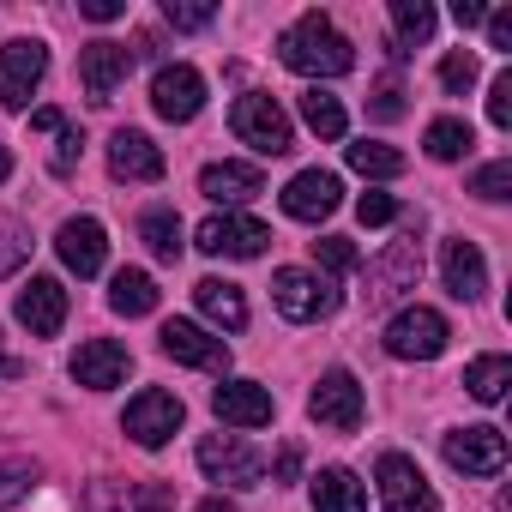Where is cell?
Listing matches in <instances>:
<instances>
[{
    "mask_svg": "<svg viewBox=\"0 0 512 512\" xmlns=\"http://www.w3.org/2000/svg\"><path fill=\"white\" fill-rule=\"evenodd\" d=\"M446 314H434V308H404V314H392V326H386V350L398 356V362H434L440 350H446Z\"/></svg>",
    "mask_w": 512,
    "mask_h": 512,
    "instance_id": "obj_8",
    "label": "cell"
},
{
    "mask_svg": "<svg viewBox=\"0 0 512 512\" xmlns=\"http://www.w3.org/2000/svg\"><path fill=\"white\" fill-rule=\"evenodd\" d=\"M163 356L181 362V368H211V374L229 368V344L211 338V332L193 326V320H169V326H163Z\"/></svg>",
    "mask_w": 512,
    "mask_h": 512,
    "instance_id": "obj_19",
    "label": "cell"
},
{
    "mask_svg": "<svg viewBox=\"0 0 512 512\" xmlns=\"http://www.w3.org/2000/svg\"><path fill=\"white\" fill-rule=\"evenodd\" d=\"M482 25H488V43L494 49H512V13H488Z\"/></svg>",
    "mask_w": 512,
    "mask_h": 512,
    "instance_id": "obj_45",
    "label": "cell"
},
{
    "mask_svg": "<svg viewBox=\"0 0 512 512\" xmlns=\"http://www.w3.org/2000/svg\"><path fill=\"white\" fill-rule=\"evenodd\" d=\"M181 422H187V410H181V398H175V392H163V386H145V392L127 404V416H121V428L133 434V446H145V452L169 446Z\"/></svg>",
    "mask_w": 512,
    "mask_h": 512,
    "instance_id": "obj_6",
    "label": "cell"
},
{
    "mask_svg": "<svg viewBox=\"0 0 512 512\" xmlns=\"http://www.w3.org/2000/svg\"><path fill=\"white\" fill-rule=\"evenodd\" d=\"M308 416L320 428H338V434H356L362 428V380L350 368H326L320 386L308 392Z\"/></svg>",
    "mask_w": 512,
    "mask_h": 512,
    "instance_id": "obj_9",
    "label": "cell"
},
{
    "mask_svg": "<svg viewBox=\"0 0 512 512\" xmlns=\"http://www.w3.org/2000/svg\"><path fill=\"white\" fill-rule=\"evenodd\" d=\"M344 205V181L332 175V169H302L290 187H284V211L296 217V223H320V217H332Z\"/></svg>",
    "mask_w": 512,
    "mask_h": 512,
    "instance_id": "obj_17",
    "label": "cell"
},
{
    "mask_svg": "<svg viewBox=\"0 0 512 512\" xmlns=\"http://www.w3.org/2000/svg\"><path fill=\"white\" fill-rule=\"evenodd\" d=\"M374 482H380L386 512H440V500H434L428 476H422V470H416V458H404V452H386V458L374 464Z\"/></svg>",
    "mask_w": 512,
    "mask_h": 512,
    "instance_id": "obj_11",
    "label": "cell"
},
{
    "mask_svg": "<svg viewBox=\"0 0 512 512\" xmlns=\"http://www.w3.org/2000/svg\"><path fill=\"white\" fill-rule=\"evenodd\" d=\"M13 314H19V326H25L31 338H55V332L67 326V290H61V278H31V284L19 290Z\"/></svg>",
    "mask_w": 512,
    "mask_h": 512,
    "instance_id": "obj_18",
    "label": "cell"
},
{
    "mask_svg": "<svg viewBox=\"0 0 512 512\" xmlns=\"http://www.w3.org/2000/svg\"><path fill=\"white\" fill-rule=\"evenodd\" d=\"M296 470H302V452L284 446V452H278V482H296Z\"/></svg>",
    "mask_w": 512,
    "mask_h": 512,
    "instance_id": "obj_47",
    "label": "cell"
},
{
    "mask_svg": "<svg viewBox=\"0 0 512 512\" xmlns=\"http://www.w3.org/2000/svg\"><path fill=\"white\" fill-rule=\"evenodd\" d=\"M25 260H31V223L0 211V278H13Z\"/></svg>",
    "mask_w": 512,
    "mask_h": 512,
    "instance_id": "obj_34",
    "label": "cell"
},
{
    "mask_svg": "<svg viewBox=\"0 0 512 512\" xmlns=\"http://www.w3.org/2000/svg\"><path fill=\"white\" fill-rule=\"evenodd\" d=\"M344 157H350V169L368 175V181H392V175H404V151H392V145H380V139H362V145H350Z\"/></svg>",
    "mask_w": 512,
    "mask_h": 512,
    "instance_id": "obj_32",
    "label": "cell"
},
{
    "mask_svg": "<svg viewBox=\"0 0 512 512\" xmlns=\"http://www.w3.org/2000/svg\"><path fill=\"white\" fill-rule=\"evenodd\" d=\"M37 482H43V470L31 458H7V464H0V512H13Z\"/></svg>",
    "mask_w": 512,
    "mask_h": 512,
    "instance_id": "obj_35",
    "label": "cell"
},
{
    "mask_svg": "<svg viewBox=\"0 0 512 512\" xmlns=\"http://www.w3.org/2000/svg\"><path fill=\"white\" fill-rule=\"evenodd\" d=\"M193 458H199V470L211 482H229V488H260L266 482V458L247 440H235V434H205Z\"/></svg>",
    "mask_w": 512,
    "mask_h": 512,
    "instance_id": "obj_5",
    "label": "cell"
},
{
    "mask_svg": "<svg viewBox=\"0 0 512 512\" xmlns=\"http://www.w3.org/2000/svg\"><path fill=\"white\" fill-rule=\"evenodd\" d=\"M109 308H115V314H127V320L151 314V308H157V278H151V272H139V266L115 272V284H109Z\"/></svg>",
    "mask_w": 512,
    "mask_h": 512,
    "instance_id": "obj_28",
    "label": "cell"
},
{
    "mask_svg": "<svg viewBox=\"0 0 512 512\" xmlns=\"http://www.w3.org/2000/svg\"><path fill=\"white\" fill-rule=\"evenodd\" d=\"M452 19H458V31H476V25L488 19V7H482V0H458V7H452Z\"/></svg>",
    "mask_w": 512,
    "mask_h": 512,
    "instance_id": "obj_46",
    "label": "cell"
},
{
    "mask_svg": "<svg viewBox=\"0 0 512 512\" xmlns=\"http://www.w3.org/2000/svg\"><path fill=\"white\" fill-rule=\"evenodd\" d=\"M193 302H199V314H205L211 326H223V332H241V326H247V296H241L235 284H223V278L193 284Z\"/></svg>",
    "mask_w": 512,
    "mask_h": 512,
    "instance_id": "obj_26",
    "label": "cell"
},
{
    "mask_svg": "<svg viewBox=\"0 0 512 512\" xmlns=\"http://www.w3.org/2000/svg\"><path fill=\"white\" fill-rule=\"evenodd\" d=\"M229 127H235L241 145H253L260 157H284V151H296V127H290V115L278 109V97H266V91L235 97Z\"/></svg>",
    "mask_w": 512,
    "mask_h": 512,
    "instance_id": "obj_2",
    "label": "cell"
},
{
    "mask_svg": "<svg viewBox=\"0 0 512 512\" xmlns=\"http://www.w3.org/2000/svg\"><path fill=\"white\" fill-rule=\"evenodd\" d=\"M127 368H133V356H127V344H115V338H85V344L73 350V380H79L85 392L121 386Z\"/></svg>",
    "mask_w": 512,
    "mask_h": 512,
    "instance_id": "obj_20",
    "label": "cell"
},
{
    "mask_svg": "<svg viewBox=\"0 0 512 512\" xmlns=\"http://www.w3.org/2000/svg\"><path fill=\"white\" fill-rule=\"evenodd\" d=\"M199 193H205L211 205L235 211V205H247V199L266 193V175L253 169V163H205V169H199Z\"/></svg>",
    "mask_w": 512,
    "mask_h": 512,
    "instance_id": "obj_22",
    "label": "cell"
},
{
    "mask_svg": "<svg viewBox=\"0 0 512 512\" xmlns=\"http://www.w3.org/2000/svg\"><path fill=\"white\" fill-rule=\"evenodd\" d=\"M488 121H494V127H512V73H500V79L488 85Z\"/></svg>",
    "mask_w": 512,
    "mask_h": 512,
    "instance_id": "obj_43",
    "label": "cell"
},
{
    "mask_svg": "<svg viewBox=\"0 0 512 512\" xmlns=\"http://www.w3.org/2000/svg\"><path fill=\"white\" fill-rule=\"evenodd\" d=\"M470 193H476V199H488V205L512 199V163H506V157H500V163H482V169L470 175Z\"/></svg>",
    "mask_w": 512,
    "mask_h": 512,
    "instance_id": "obj_37",
    "label": "cell"
},
{
    "mask_svg": "<svg viewBox=\"0 0 512 512\" xmlns=\"http://www.w3.org/2000/svg\"><path fill=\"white\" fill-rule=\"evenodd\" d=\"M440 85H446L452 97H464V91L476 85V55H470V49H452V55L440 61Z\"/></svg>",
    "mask_w": 512,
    "mask_h": 512,
    "instance_id": "obj_39",
    "label": "cell"
},
{
    "mask_svg": "<svg viewBox=\"0 0 512 512\" xmlns=\"http://www.w3.org/2000/svg\"><path fill=\"white\" fill-rule=\"evenodd\" d=\"M302 121L320 133V139H344V103L332 97V91H302Z\"/></svg>",
    "mask_w": 512,
    "mask_h": 512,
    "instance_id": "obj_33",
    "label": "cell"
},
{
    "mask_svg": "<svg viewBox=\"0 0 512 512\" xmlns=\"http://www.w3.org/2000/svg\"><path fill=\"white\" fill-rule=\"evenodd\" d=\"M356 217H362L368 229H380V223L398 217V199H392V193H362V199H356Z\"/></svg>",
    "mask_w": 512,
    "mask_h": 512,
    "instance_id": "obj_42",
    "label": "cell"
},
{
    "mask_svg": "<svg viewBox=\"0 0 512 512\" xmlns=\"http://www.w3.org/2000/svg\"><path fill=\"white\" fill-rule=\"evenodd\" d=\"M368 115H374V121H398V115H404V85H398V79H380Z\"/></svg>",
    "mask_w": 512,
    "mask_h": 512,
    "instance_id": "obj_41",
    "label": "cell"
},
{
    "mask_svg": "<svg viewBox=\"0 0 512 512\" xmlns=\"http://www.w3.org/2000/svg\"><path fill=\"white\" fill-rule=\"evenodd\" d=\"M13 374H19V362H13V356H0V380H13Z\"/></svg>",
    "mask_w": 512,
    "mask_h": 512,
    "instance_id": "obj_51",
    "label": "cell"
},
{
    "mask_svg": "<svg viewBox=\"0 0 512 512\" xmlns=\"http://www.w3.org/2000/svg\"><path fill=\"white\" fill-rule=\"evenodd\" d=\"M79 13H85L91 25H109V19H121V13H127V0H79Z\"/></svg>",
    "mask_w": 512,
    "mask_h": 512,
    "instance_id": "obj_44",
    "label": "cell"
},
{
    "mask_svg": "<svg viewBox=\"0 0 512 512\" xmlns=\"http://www.w3.org/2000/svg\"><path fill=\"white\" fill-rule=\"evenodd\" d=\"M470 145H476V133H470V121H458V115H440V121H428V133H422V151H428L434 163H458V157H470Z\"/></svg>",
    "mask_w": 512,
    "mask_h": 512,
    "instance_id": "obj_29",
    "label": "cell"
},
{
    "mask_svg": "<svg viewBox=\"0 0 512 512\" xmlns=\"http://www.w3.org/2000/svg\"><path fill=\"white\" fill-rule=\"evenodd\" d=\"M422 223L404 235V241H392L380 260L368 266V302H392V296H404V290H416V278H422Z\"/></svg>",
    "mask_w": 512,
    "mask_h": 512,
    "instance_id": "obj_12",
    "label": "cell"
},
{
    "mask_svg": "<svg viewBox=\"0 0 512 512\" xmlns=\"http://www.w3.org/2000/svg\"><path fill=\"white\" fill-rule=\"evenodd\" d=\"M193 512H229V500H223V494H217V500H199V506H193Z\"/></svg>",
    "mask_w": 512,
    "mask_h": 512,
    "instance_id": "obj_49",
    "label": "cell"
},
{
    "mask_svg": "<svg viewBox=\"0 0 512 512\" xmlns=\"http://www.w3.org/2000/svg\"><path fill=\"white\" fill-rule=\"evenodd\" d=\"M392 25H398V37H392V61H404L416 43L434 37V7H428V0H392Z\"/></svg>",
    "mask_w": 512,
    "mask_h": 512,
    "instance_id": "obj_27",
    "label": "cell"
},
{
    "mask_svg": "<svg viewBox=\"0 0 512 512\" xmlns=\"http://www.w3.org/2000/svg\"><path fill=\"white\" fill-rule=\"evenodd\" d=\"M151 109H157L163 121H193V115L205 109V73L187 67V61L157 67V79H151Z\"/></svg>",
    "mask_w": 512,
    "mask_h": 512,
    "instance_id": "obj_14",
    "label": "cell"
},
{
    "mask_svg": "<svg viewBox=\"0 0 512 512\" xmlns=\"http://www.w3.org/2000/svg\"><path fill=\"white\" fill-rule=\"evenodd\" d=\"M211 410L229 422V428H266L278 416V398L260 386V380H223L211 392Z\"/></svg>",
    "mask_w": 512,
    "mask_h": 512,
    "instance_id": "obj_16",
    "label": "cell"
},
{
    "mask_svg": "<svg viewBox=\"0 0 512 512\" xmlns=\"http://www.w3.org/2000/svg\"><path fill=\"white\" fill-rule=\"evenodd\" d=\"M55 253H61V266L79 272V278H97L103 260H109V235L97 217H67L61 235H55Z\"/></svg>",
    "mask_w": 512,
    "mask_h": 512,
    "instance_id": "obj_15",
    "label": "cell"
},
{
    "mask_svg": "<svg viewBox=\"0 0 512 512\" xmlns=\"http://www.w3.org/2000/svg\"><path fill=\"white\" fill-rule=\"evenodd\" d=\"M193 241H199V253H211V260H260V253L272 247V229L260 217L223 211V217H205Z\"/></svg>",
    "mask_w": 512,
    "mask_h": 512,
    "instance_id": "obj_4",
    "label": "cell"
},
{
    "mask_svg": "<svg viewBox=\"0 0 512 512\" xmlns=\"http://www.w3.org/2000/svg\"><path fill=\"white\" fill-rule=\"evenodd\" d=\"M79 151H85V133H79V127H61V133H55L49 169H55V175H73V169H79Z\"/></svg>",
    "mask_w": 512,
    "mask_h": 512,
    "instance_id": "obj_40",
    "label": "cell"
},
{
    "mask_svg": "<svg viewBox=\"0 0 512 512\" xmlns=\"http://www.w3.org/2000/svg\"><path fill=\"white\" fill-rule=\"evenodd\" d=\"M31 127H43V133H61V127H67V115H61V109H37V115H31Z\"/></svg>",
    "mask_w": 512,
    "mask_h": 512,
    "instance_id": "obj_48",
    "label": "cell"
},
{
    "mask_svg": "<svg viewBox=\"0 0 512 512\" xmlns=\"http://www.w3.org/2000/svg\"><path fill=\"white\" fill-rule=\"evenodd\" d=\"M506 386H512V362H506V356H476V362L464 368V392H470L476 404H500Z\"/></svg>",
    "mask_w": 512,
    "mask_h": 512,
    "instance_id": "obj_30",
    "label": "cell"
},
{
    "mask_svg": "<svg viewBox=\"0 0 512 512\" xmlns=\"http://www.w3.org/2000/svg\"><path fill=\"white\" fill-rule=\"evenodd\" d=\"M440 452H446V464L464 470V476H500V470H506V434L488 428V422L452 428V434L440 440Z\"/></svg>",
    "mask_w": 512,
    "mask_h": 512,
    "instance_id": "obj_10",
    "label": "cell"
},
{
    "mask_svg": "<svg viewBox=\"0 0 512 512\" xmlns=\"http://www.w3.org/2000/svg\"><path fill=\"white\" fill-rule=\"evenodd\" d=\"M314 512H368V482L344 464H326L314 476Z\"/></svg>",
    "mask_w": 512,
    "mask_h": 512,
    "instance_id": "obj_25",
    "label": "cell"
},
{
    "mask_svg": "<svg viewBox=\"0 0 512 512\" xmlns=\"http://www.w3.org/2000/svg\"><path fill=\"white\" fill-rule=\"evenodd\" d=\"M163 19L175 31H205L217 19V7H205V0H163Z\"/></svg>",
    "mask_w": 512,
    "mask_h": 512,
    "instance_id": "obj_38",
    "label": "cell"
},
{
    "mask_svg": "<svg viewBox=\"0 0 512 512\" xmlns=\"http://www.w3.org/2000/svg\"><path fill=\"white\" fill-rule=\"evenodd\" d=\"M440 278H446V296L476 302V296L488 290V260H482V247H476V241H464V235L440 241Z\"/></svg>",
    "mask_w": 512,
    "mask_h": 512,
    "instance_id": "obj_21",
    "label": "cell"
},
{
    "mask_svg": "<svg viewBox=\"0 0 512 512\" xmlns=\"http://www.w3.org/2000/svg\"><path fill=\"white\" fill-rule=\"evenodd\" d=\"M278 61L302 79H344L356 67V43L326 19V13H302L284 37H278Z\"/></svg>",
    "mask_w": 512,
    "mask_h": 512,
    "instance_id": "obj_1",
    "label": "cell"
},
{
    "mask_svg": "<svg viewBox=\"0 0 512 512\" xmlns=\"http://www.w3.org/2000/svg\"><path fill=\"white\" fill-rule=\"evenodd\" d=\"M133 73V49L127 43H115V37H97V43H85L79 49V85H85V97L91 103H109L115 97V85Z\"/></svg>",
    "mask_w": 512,
    "mask_h": 512,
    "instance_id": "obj_13",
    "label": "cell"
},
{
    "mask_svg": "<svg viewBox=\"0 0 512 512\" xmlns=\"http://www.w3.org/2000/svg\"><path fill=\"white\" fill-rule=\"evenodd\" d=\"M85 512H169V488H151V482H91L85 494Z\"/></svg>",
    "mask_w": 512,
    "mask_h": 512,
    "instance_id": "obj_24",
    "label": "cell"
},
{
    "mask_svg": "<svg viewBox=\"0 0 512 512\" xmlns=\"http://www.w3.org/2000/svg\"><path fill=\"white\" fill-rule=\"evenodd\" d=\"M43 73H49V49H43L37 37L0 43V103H7V109H31Z\"/></svg>",
    "mask_w": 512,
    "mask_h": 512,
    "instance_id": "obj_7",
    "label": "cell"
},
{
    "mask_svg": "<svg viewBox=\"0 0 512 512\" xmlns=\"http://www.w3.org/2000/svg\"><path fill=\"white\" fill-rule=\"evenodd\" d=\"M109 169L121 175V181H163V151L151 145V133H139V127H121L115 139H109Z\"/></svg>",
    "mask_w": 512,
    "mask_h": 512,
    "instance_id": "obj_23",
    "label": "cell"
},
{
    "mask_svg": "<svg viewBox=\"0 0 512 512\" xmlns=\"http://www.w3.org/2000/svg\"><path fill=\"white\" fill-rule=\"evenodd\" d=\"M314 266L338 278V272H356V266H362V253H356L350 235H320V241H314Z\"/></svg>",
    "mask_w": 512,
    "mask_h": 512,
    "instance_id": "obj_36",
    "label": "cell"
},
{
    "mask_svg": "<svg viewBox=\"0 0 512 512\" xmlns=\"http://www.w3.org/2000/svg\"><path fill=\"white\" fill-rule=\"evenodd\" d=\"M272 302H278L284 320L314 326V320H332V314H338V284L320 278V272H308V266H284V272L272 278Z\"/></svg>",
    "mask_w": 512,
    "mask_h": 512,
    "instance_id": "obj_3",
    "label": "cell"
},
{
    "mask_svg": "<svg viewBox=\"0 0 512 512\" xmlns=\"http://www.w3.org/2000/svg\"><path fill=\"white\" fill-rule=\"evenodd\" d=\"M139 235H145V247H151V260H181V217L169 211V205H151L145 217H139Z\"/></svg>",
    "mask_w": 512,
    "mask_h": 512,
    "instance_id": "obj_31",
    "label": "cell"
},
{
    "mask_svg": "<svg viewBox=\"0 0 512 512\" xmlns=\"http://www.w3.org/2000/svg\"><path fill=\"white\" fill-rule=\"evenodd\" d=\"M7 175H13V151H7V145H0V181H7Z\"/></svg>",
    "mask_w": 512,
    "mask_h": 512,
    "instance_id": "obj_50",
    "label": "cell"
}]
</instances>
